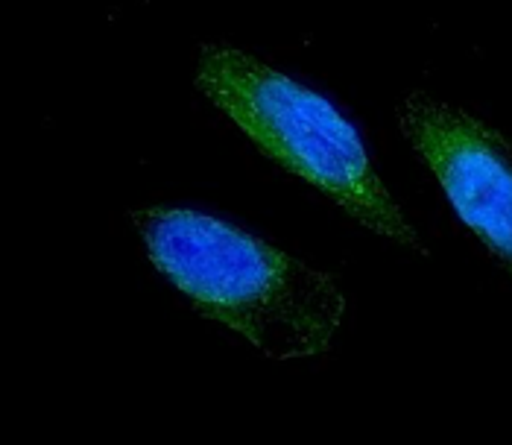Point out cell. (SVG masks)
<instances>
[{"label":"cell","instance_id":"6da1fadb","mask_svg":"<svg viewBox=\"0 0 512 445\" xmlns=\"http://www.w3.org/2000/svg\"><path fill=\"white\" fill-rule=\"evenodd\" d=\"M132 223L191 308L264 358L299 361L331 349L346 296L328 273L199 211L141 208Z\"/></svg>","mask_w":512,"mask_h":445},{"label":"cell","instance_id":"7a4b0ae2","mask_svg":"<svg viewBox=\"0 0 512 445\" xmlns=\"http://www.w3.org/2000/svg\"><path fill=\"white\" fill-rule=\"evenodd\" d=\"M197 88L267 159L322 191L363 229L428 255L357 129L322 94L229 44H202Z\"/></svg>","mask_w":512,"mask_h":445},{"label":"cell","instance_id":"3957f363","mask_svg":"<svg viewBox=\"0 0 512 445\" xmlns=\"http://www.w3.org/2000/svg\"><path fill=\"white\" fill-rule=\"evenodd\" d=\"M398 126L434 170L457 217L512 276V141L428 91H410Z\"/></svg>","mask_w":512,"mask_h":445}]
</instances>
